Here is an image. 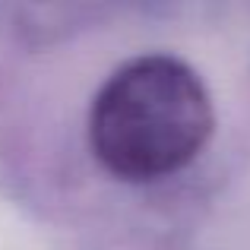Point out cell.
<instances>
[{"instance_id": "1", "label": "cell", "mask_w": 250, "mask_h": 250, "mask_svg": "<svg viewBox=\"0 0 250 250\" xmlns=\"http://www.w3.org/2000/svg\"><path fill=\"white\" fill-rule=\"evenodd\" d=\"M212 102L193 67L171 54L127 61L89 114L95 159L124 181H159L196 159L212 136Z\"/></svg>"}]
</instances>
